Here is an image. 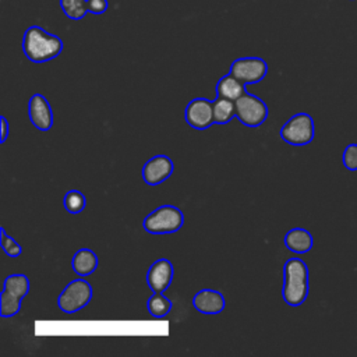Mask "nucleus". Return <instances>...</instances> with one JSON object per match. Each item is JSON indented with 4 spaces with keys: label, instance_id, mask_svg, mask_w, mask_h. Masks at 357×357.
Instances as JSON below:
<instances>
[{
    "label": "nucleus",
    "instance_id": "1",
    "mask_svg": "<svg viewBox=\"0 0 357 357\" xmlns=\"http://www.w3.org/2000/svg\"><path fill=\"white\" fill-rule=\"evenodd\" d=\"M22 52L32 63H46L63 52V40L39 25H31L22 36Z\"/></svg>",
    "mask_w": 357,
    "mask_h": 357
},
{
    "label": "nucleus",
    "instance_id": "2",
    "mask_svg": "<svg viewBox=\"0 0 357 357\" xmlns=\"http://www.w3.org/2000/svg\"><path fill=\"white\" fill-rule=\"evenodd\" d=\"M308 266L301 258H289L283 265L282 297L290 307L301 305L310 291Z\"/></svg>",
    "mask_w": 357,
    "mask_h": 357
},
{
    "label": "nucleus",
    "instance_id": "3",
    "mask_svg": "<svg viewBox=\"0 0 357 357\" xmlns=\"http://www.w3.org/2000/svg\"><path fill=\"white\" fill-rule=\"evenodd\" d=\"M184 225V215L178 206L160 205L149 212L142 222V227L151 234H170Z\"/></svg>",
    "mask_w": 357,
    "mask_h": 357
},
{
    "label": "nucleus",
    "instance_id": "4",
    "mask_svg": "<svg viewBox=\"0 0 357 357\" xmlns=\"http://www.w3.org/2000/svg\"><path fill=\"white\" fill-rule=\"evenodd\" d=\"M279 135L289 145L304 146L315 137L314 119L308 113H296L282 126Z\"/></svg>",
    "mask_w": 357,
    "mask_h": 357
},
{
    "label": "nucleus",
    "instance_id": "5",
    "mask_svg": "<svg viewBox=\"0 0 357 357\" xmlns=\"http://www.w3.org/2000/svg\"><path fill=\"white\" fill-rule=\"evenodd\" d=\"M92 286L85 279L71 280L57 298L59 308L66 314H74L89 304L92 300Z\"/></svg>",
    "mask_w": 357,
    "mask_h": 357
},
{
    "label": "nucleus",
    "instance_id": "6",
    "mask_svg": "<svg viewBox=\"0 0 357 357\" xmlns=\"http://www.w3.org/2000/svg\"><path fill=\"white\" fill-rule=\"evenodd\" d=\"M236 106V117L238 121L251 128H257L262 126L268 117V106L265 102L250 92L241 95L237 100H234Z\"/></svg>",
    "mask_w": 357,
    "mask_h": 357
},
{
    "label": "nucleus",
    "instance_id": "7",
    "mask_svg": "<svg viewBox=\"0 0 357 357\" xmlns=\"http://www.w3.org/2000/svg\"><path fill=\"white\" fill-rule=\"evenodd\" d=\"M229 73L245 85L258 84L265 78L268 64L261 57H238L231 61Z\"/></svg>",
    "mask_w": 357,
    "mask_h": 357
},
{
    "label": "nucleus",
    "instance_id": "8",
    "mask_svg": "<svg viewBox=\"0 0 357 357\" xmlns=\"http://www.w3.org/2000/svg\"><path fill=\"white\" fill-rule=\"evenodd\" d=\"M184 119L185 123L195 130L209 128L212 124H215L212 100L204 96L194 98L184 109Z\"/></svg>",
    "mask_w": 357,
    "mask_h": 357
},
{
    "label": "nucleus",
    "instance_id": "9",
    "mask_svg": "<svg viewBox=\"0 0 357 357\" xmlns=\"http://www.w3.org/2000/svg\"><path fill=\"white\" fill-rule=\"evenodd\" d=\"M174 170V163L167 155H155L148 159L141 170V177L148 185H159L166 181Z\"/></svg>",
    "mask_w": 357,
    "mask_h": 357
},
{
    "label": "nucleus",
    "instance_id": "10",
    "mask_svg": "<svg viewBox=\"0 0 357 357\" xmlns=\"http://www.w3.org/2000/svg\"><path fill=\"white\" fill-rule=\"evenodd\" d=\"M28 116L35 128L49 131L53 127V110L49 100L42 93H33L28 100Z\"/></svg>",
    "mask_w": 357,
    "mask_h": 357
},
{
    "label": "nucleus",
    "instance_id": "11",
    "mask_svg": "<svg viewBox=\"0 0 357 357\" xmlns=\"http://www.w3.org/2000/svg\"><path fill=\"white\" fill-rule=\"evenodd\" d=\"M174 268L166 258H159L151 264L146 272V284L152 293H163L173 282Z\"/></svg>",
    "mask_w": 357,
    "mask_h": 357
},
{
    "label": "nucleus",
    "instance_id": "12",
    "mask_svg": "<svg viewBox=\"0 0 357 357\" xmlns=\"http://www.w3.org/2000/svg\"><path fill=\"white\" fill-rule=\"evenodd\" d=\"M194 308L206 315H216L220 314L226 307L225 296L213 289H202L197 291L192 297Z\"/></svg>",
    "mask_w": 357,
    "mask_h": 357
},
{
    "label": "nucleus",
    "instance_id": "13",
    "mask_svg": "<svg viewBox=\"0 0 357 357\" xmlns=\"http://www.w3.org/2000/svg\"><path fill=\"white\" fill-rule=\"evenodd\" d=\"M284 245L294 254H305L314 245L312 234L304 227H293L284 234Z\"/></svg>",
    "mask_w": 357,
    "mask_h": 357
},
{
    "label": "nucleus",
    "instance_id": "14",
    "mask_svg": "<svg viewBox=\"0 0 357 357\" xmlns=\"http://www.w3.org/2000/svg\"><path fill=\"white\" fill-rule=\"evenodd\" d=\"M98 255L89 248H79L71 258V268L78 276H89L98 268Z\"/></svg>",
    "mask_w": 357,
    "mask_h": 357
},
{
    "label": "nucleus",
    "instance_id": "15",
    "mask_svg": "<svg viewBox=\"0 0 357 357\" xmlns=\"http://www.w3.org/2000/svg\"><path fill=\"white\" fill-rule=\"evenodd\" d=\"M215 89H216V96H222L230 100H237L241 95L247 92L245 84H243L238 78H236L230 73L223 75L218 81Z\"/></svg>",
    "mask_w": 357,
    "mask_h": 357
},
{
    "label": "nucleus",
    "instance_id": "16",
    "mask_svg": "<svg viewBox=\"0 0 357 357\" xmlns=\"http://www.w3.org/2000/svg\"><path fill=\"white\" fill-rule=\"evenodd\" d=\"M212 107L215 124H227L236 116L234 100L216 96V99L212 102Z\"/></svg>",
    "mask_w": 357,
    "mask_h": 357
},
{
    "label": "nucleus",
    "instance_id": "17",
    "mask_svg": "<svg viewBox=\"0 0 357 357\" xmlns=\"http://www.w3.org/2000/svg\"><path fill=\"white\" fill-rule=\"evenodd\" d=\"M172 300L163 293H152L146 301V310L153 318H163L172 311Z\"/></svg>",
    "mask_w": 357,
    "mask_h": 357
},
{
    "label": "nucleus",
    "instance_id": "18",
    "mask_svg": "<svg viewBox=\"0 0 357 357\" xmlns=\"http://www.w3.org/2000/svg\"><path fill=\"white\" fill-rule=\"evenodd\" d=\"M4 289L24 298L29 291V279L24 273H13L4 279Z\"/></svg>",
    "mask_w": 357,
    "mask_h": 357
},
{
    "label": "nucleus",
    "instance_id": "19",
    "mask_svg": "<svg viewBox=\"0 0 357 357\" xmlns=\"http://www.w3.org/2000/svg\"><path fill=\"white\" fill-rule=\"evenodd\" d=\"M21 297L3 289L0 294V315L3 318L15 317L21 310Z\"/></svg>",
    "mask_w": 357,
    "mask_h": 357
},
{
    "label": "nucleus",
    "instance_id": "20",
    "mask_svg": "<svg viewBox=\"0 0 357 357\" xmlns=\"http://www.w3.org/2000/svg\"><path fill=\"white\" fill-rule=\"evenodd\" d=\"M85 205H86V198L78 190H70L63 197V206L68 213L77 215L84 211Z\"/></svg>",
    "mask_w": 357,
    "mask_h": 357
},
{
    "label": "nucleus",
    "instance_id": "21",
    "mask_svg": "<svg viewBox=\"0 0 357 357\" xmlns=\"http://www.w3.org/2000/svg\"><path fill=\"white\" fill-rule=\"evenodd\" d=\"M60 7L64 15L74 21L82 20L88 13L86 0H60Z\"/></svg>",
    "mask_w": 357,
    "mask_h": 357
},
{
    "label": "nucleus",
    "instance_id": "22",
    "mask_svg": "<svg viewBox=\"0 0 357 357\" xmlns=\"http://www.w3.org/2000/svg\"><path fill=\"white\" fill-rule=\"evenodd\" d=\"M0 233H1V234H0V238H1V248H3V251H4L8 257H11V258L20 257V254L22 252L21 245H20L11 236L7 234V231L4 230V227L0 229Z\"/></svg>",
    "mask_w": 357,
    "mask_h": 357
},
{
    "label": "nucleus",
    "instance_id": "23",
    "mask_svg": "<svg viewBox=\"0 0 357 357\" xmlns=\"http://www.w3.org/2000/svg\"><path fill=\"white\" fill-rule=\"evenodd\" d=\"M342 162L349 172L357 170V144H349L344 148L342 155Z\"/></svg>",
    "mask_w": 357,
    "mask_h": 357
},
{
    "label": "nucleus",
    "instance_id": "24",
    "mask_svg": "<svg viewBox=\"0 0 357 357\" xmlns=\"http://www.w3.org/2000/svg\"><path fill=\"white\" fill-rule=\"evenodd\" d=\"M86 7H88V13L100 15L107 10L109 3L107 0H86Z\"/></svg>",
    "mask_w": 357,
    "mask_h": 357
},
{
    "label": "nucleus",
    "instance_id": "25",
    "mask_svg": "<svg viewBox=\"0 0 357 357\" xmlns=\"http://www.w3.org/2000/svg\"><path fill=\"white\" fill-rule=\"evenodd\" d=\"M0 121H1V137H0V142H6L8 134H10V126H8V121L4 116L0 117Z\"/></svg>",
    "mask_w": 357,
    "mask_h": 357
}]
</instances>
